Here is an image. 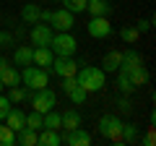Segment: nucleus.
Returning <instances> with one entry per match:
<instances>
[{
    "instance_id": "1",
    "label": "nucleus",
    "mask_w": 156,
    "mask_h": 146,
    "mask_svg": "<svg viewBox=\"0 0 156 146\" xmlns=\"http://www.w3.org/2000/svg\"><path fill=\"white\" fill-rule=\"evenodd\" d=\"M76 81H78V86H81L86 94H91V91H101L104 89L107 73L101 71V68H96V65H86L83 63V68L76 71Z\"/></svg>"
},
{
    "instance_id": "2",
    "label": "nucleus",
    "mask_w": 156,
    "mask_h": 146,
    "mask_svg": "<svg viewBox=\"0 0 156 146\" xmlns=\"http://www.w3.org/2000/svg\"><path fill=\"white\" fill-rule=\"evenodd\" d=\"M21 84L26 86L29 91H37V89H44V86H50V73L44 71V68L39 65H23L21 71Z\"/></svg>"
},
{
    "instance_id": "3",
    "label": "nucleus",
    "mask_w": 156,
    "mask_h": 146,
    "mask_svg": "<svg viewBox=\"0 0 156 146\" xmlns=\"http://www.w3.org/2000/svg\"><path fill=\"white\" fill-rule=\"evenodd\" d=\"M50 50L55 55H60V57H73L76 50H78V42H76V37L70 31H57V34H52Z\"/></svg>"
},
{
    "instance_id": "4",
    "label": "nucleus",
    "mask_w": 156,
    "mask_h": 146,
    "mask_svg": "<svg viewBox=\"0 0 156 146\" xmlns=\"http://www.w3.org/2000/svg\"><path fill=\"white\" fill-rule=\"evenodd\" d=\"M99 136L115 141V144H122V123H120V118H115V115H101L99 118Z\"/></svg>"
},
{
    "instance_id": "5",
    "label": "nucleus",
    "mask_w": 156,
    "mask_h": 146,
    "mask_svg": "<svg viewBox=\"0 0 156 146\" xmlns=\"http://www.w3.org/2000/svg\"><path fill=\"white\" fill-rule=\"evenodd\" d=\"M31 97V107L37 110V112H50V110H55V104H57V97H55V91L50 89V86H44V89H37L34 94H29Z\"/></svg>"
},
{
    "instance_id": "6",
    "label": "nucleus",
    "mask_w": 156,
    "mask_h": 146,
    "mask_svg": "<svg viewBox=\"0 0 156 146\" xmlns=\"http://www.w3.org/2000/svg\"><path fill=\"white\" fill-rule=\"evenodd\" d=\"M50 26L55 29V31H70V29L76 26V13H70L68 8H57L50 16Z\"/></svg>"
},
{
    "instance_id": "7",
    "label": "nucleus",
    "mask_w": 156,
    "mask_h": 146,
    "mask_svg": "<svg viewBox=\"0 0 156 146\" xmlns=\"http://www.w3.org/2000/svg\"><path fill=\"white\" fill-rule=\"evenodd\" d=\"M52 34H55V29H52L50 24L37 21V24L31 26V31H29V39H31V45H37V47H50Z\"/></svg>"
},
{
    "instance_id": "8",
    "label": "nucleus",
    "mask_w": 156,
    "mask_h": 146,
    "mask_svg": "<svg viewBox=\"0 0 156 146\" xmlns=\"http://www.w3.org/2000/svg\"><path fill=\"white\" fill-rule=\"evenodd\" d=\"M78 65H83V63L73 60V57H60V55H55V60H52V68H50V73H55L57 78H65V76H76Z\"/></svg>"
},
{
    "instance_id": "9",
    "label": "nucleus",
    "mask_w": 156,
    "mask_h": 146,
    "mask_svg": "<svg viewBox=\"0 0 156 146\" xmlns=\"http://www.w3.org/2000/svg\"><path fill=\"white\" fill-rule=\"evenodd\" d=\"M86 29H89V34L94 39H104V37L112 34V24H109L107 16H91V21L86 24Z\"/></svg>"
},
{
    "instance_id": "10",
    "label": "nucleus",
    "mask_w": 156,
    "mask_h": 146,
    "mask_svg": "<svg viewBox=\"0 0 156 146\" xmlns=\"http://www.w3.org/2000/svg\"><path fill=\"white\" fill-rule=\"evenodd\" d=\"M62 144H68V146H89L91 144V133L83 130L81 125H78V128H70L62 136Z\"/></svg>"
},
{
    "instance_id": "11",
    "label": "nucleus",
    "mask_w": 156,
    "mask_h": 146,
    "mask_svg": "<svg viewBox=\"0 0 156 146\" xmlns=\"http://www.w3.org/2000/svg\"><path fill=\"white\" fill-rule=\"evenodd\" d=\"M117 71L125 73V76H128V81L135 86V89L148 84V71L143 68V63H140V65H133V68H117Z\"/></svg>"
},
{
    "instance_id": "12",
    "label": "nucleus",
    "mask_w": 156,
    "mask_h": 146,
    "mask_svg": "<svg viewBox=\"0 0 156 146\" xmlns=\"http://www.w3.org/2000/svg\"><path fill=\"white\" fill-rule=\"evenodd\" d=\"M52 60H55V52H52L50 47H34L31 50V63L39 65V68H44L47 73H50V68H52Z\"/></svg>"
},
{
    "instance_id": "13",
    "label": "nucleus",
    "mask_w": 156,
    "mask_h": 146,
    "mask_svg": "<svg viewBox=\"0 0 156 146\" xmlns=\"http://www.w3.org/2000/svg\"><path fill=\"white\" fill-rule=\"evenodd\" d=\"M3 123H5L11 130H16V133H18L21 128H26V112H21L18 107H16V110L11 107V112L5 115V120H3Z\"/></svg>"
},
{
    "instance_id": "14",
    "label": "nucleus",
    "mask_w": 156,
    "mask_h": 146,
    "mask_svg": "<svg viewBox=\"0 0 156 146\" xmlns=\"http://www.w3.org/2000/svg\"><path fill=\"white\" fill-rule=\"evenodd\" d=\"M120 63H122V52L120 50H109L104 55V60H101V71L104 73H115L117 68H120Z\"/></svg>"
},
{
    "instance_id": "15",
    "label": "nucleus",
    "mask_w": 156,
    "mask_h": 146,
    "mask_svg": "<svg viewBox=\"0 0 156 146\" xmlns=\"http://www.w3.org/2000/svg\"><path fill=\"white\" fill-rule=\"evenodd\" d=\"M37 144L39 146H57V144H62V136L52 128H42L37 136Z\"/></svg>"
},
{
    "instance_id": "16",
    "label": "nucleus",
    "mask_w": 156,
    "mask_h": 146,
    "mask_svg": "<svg viewBox=\"0 0 156 146\" xmlns=\"http://www.w3.org/2000/svg\"><path fill=\"white\" fill-rule=\"evenodd\" d=\"M0 81H3V86L5 89H11V86H18L21 84V71L13 65H8L5 71H0Z\"/></svg>"
},
{
    "instance_id": "17",
    "label": "nucleus",
    "mask_w": 156,
    "mask_h": 146,
    "mask_svg": "<svg viewBox=\"0 0 156 146\" xmlns=\"http://www.w3.org/2000/svg\"><path fill=\"white\" fill-rule=\"evenodd\" d=\"M86 11H89L91 16H109L112 5H109V0H89V3H86Z\"/></svg>"
},
{
    "instance_id": "18",
    "label": "nucleus",
    "mask_w": 156,
    "mask_h": 146,
    "mask_svg": "<svg viewBox=\"0 0 156 146\" xmlns=\"http://www.w3.org/2000/svg\"><path fill=\"white\" fill-rule=\"evenodd\" d=\"M39 11H42V8H39L37 3H26V5L21 8V21L29 24V26H34V24L39 21Z\"/></svg>"
},
{
    "instance_id": "19",
    "label": "nucleus",
    "mask_w": 156,
    "mask_h": 146,
    "mask_svg": "<svg viewBox=\"0 0 156 146\" xmlns=\"http://www.w3.org/2000/svg\"><path fill=\"white\" fill-rule=\"evenodd\" d=\"M37 136H39V130H34V128H21L16 133V144H21V146H37Z\"/></svg>"
},
{
    "instance_id": "20",
    "label": "nucleus",
    "mask_w": 156,
    "mask_h": 146,
    "mask_svg": "<svg viewBox=\"0 0 156 146\" xmlns=\"http://www.w3.org/2000/svg\"><path fill=\"white\" fill-rule=\"evenodd\" d=\"M31 50L34 47H26V45H21V47H16V52H13V63L16 65H31Z\"/></svg>"
},
{
    "instance_id": "21",
    "label": "nucleus",
    "mask_w": 156,
    "mask_h": 146,
    "mask_svg": "<svg viewBox=\"0 0 156 146\" xmlns=\"http://www.w3.org/2000/svg\"><path fill=\"white\" fill-rule=\"evenodd\" d=\"M60 120H62V128L65 130L78 128V125H81V112H78V110H65V112L60 115Z\"/></svg>"
},
{
    "instance_id": "22",
    "label": "nucleus",
    "mask_w": 156,
    "mask_h": 146,
    "mask_svg": "<svg viewBox=\"0 0 156 146\" xmlns=\"http://www.w3.org/2000/svg\"><path fill=\"white\" fill-rule=\"evenodd\" d=\"M140 138V128L133 123H122V144H135Z\"/></svg>"
},
{
    "instance_id": "23",
    "label": "nucleus",
    "mask_w": 156,
    "mask_h": 146,
    "mask_svg": "<svg viewBox=\"0 0 156 146\" xmlns=\"http://www.w3.org/2000/svg\"><path fill=\"white\" fill-rule=\"evenodd\" d=\"M29 94H31V91L26 89V86H11V89H8V99H11V104H18V102H23V99H29Z\"/></svg>"
},
{
    "instance_id": "24",
    "label": "nucleus",
    "mask_w": 156,
    "mask_h": 146,
    "mask_svg": "<svg viewBox=\"0 0 156 146\" xmlns=\"http://www.w3.org/2000/svg\"><path fill=\"white\" fill-rule=\"evenodd\" d=\"M140 63H143V57L138 55V50L130 47V50L122 52V63H120V68H133V65H140Z\"/></svg>"
},
{
    "instance_id": "25",
    "label": "nucleus",
    "mask_w": 156,
    "mask_h": 146,
    "mask_svg": "<svg viewBox=\"0 0 156 146\" xmlns=\"http://www.w3.org/2000/svg\"><path fill=\"white\" fill-rule=\"evenodd\" d=\"M13 144H16V130H11L0 120V146H13Z\"/></svg>"
},
{
    "instance_id": "26",
    "label": "nucleus",
    "mask_w": 156,
    "mask_h": 146,
    "mask_svg": "<svg viewBox=\"0 0 156 146\" xmlns=\"http://www.w3.org/2000/svg\"><path fill=\"white\" fill-rule=\"evenodd\" d=\"M120 37H122L125 45H135V42L140 39V31L135 26H122V29H120Z\"/></svg>"
},
{
    "instance_id": "27",
    "label": "nucleus",
    "mask_w": 156,
    "mask_h": 146,
    "mask_svg": "<svg viewBox=\"0 0 156 146\" xmlns=\"http://www.w3.org/2000/svg\"><path fill=\"white\" fill-rule=\"evenodd\" d=\"M26 128L42 130V128H44V115L37 112V110H34V112H29V115H26Z\"/></svg>"
},
{
    "instance_id": "28",
    "label": "nucleus",
    "mask_w": 156,
    "mask_h": 146,
    "mask_svg": "<svg viewBox=\"0 0 156 146\" xmlns=\"http://www.w3.org/2000/svg\"><path fill=\"white\" fill-rule=\"evenodd\" d=\"M44 128H52V130L62 128V120H60V115H57V110H50V112H44Z\"/></svg>"
},
{
    "instance_id": "29",
    "label": "nucleus",
    "mask_w": 156,
    "mask_h": 146,
    "mask_svg": "<svg viewBox=\"0 0 156 146\" xmlns=\"http://www.w3.org/2000/svg\"><path fill=\"white\" fill-rule=\"evenodd\" d=\"M89 0H62V8H68L70 13H83Z\"/></svg>"
},
{
    "instance_id": "30",
    "label": "nucleus",
    "mask_w": 156,
    "mask_h": 146,
    "mask_svg": "<svg viewBox=\"0 0 156 146\" xmlns=\"http://www.w3.org/2000/svg\"><path fill=\"white\" fill-rule=\"evenodd\" d=\"M68 97H70V102H73V104H83V102H86V97H89V94H86V91L83 89H81V86H73V89L70 91H68Z\"/></svg>"
},
{
    "instance_id": "31",
    "label": "nucleus",
    "mask_w": 156,
    "mask_h": 146,
    "mask_svg": "<svg viewBox=\"0 0 156 146\" xmlns=\"http://www.w3.org/2000/svg\"><path fill=\"white\" fill-rule=\"evenodd\" d=\"M117 73H120V71H117ZM117 86H120V91H122V94H133V91H135V86L128 81V76H125V73H120V76H117Z\"/></svg>"
},
{
    "instance_id": "32",
    "label": "nucleus",
    "mask_w": 156,
    "mask_h": 146,
    "mask_svg": "<svg viewBox=\"0 0 156 146\" xmlns=\"http://www.w3.org/2000/svg\"><path fill=\"white\" fill-rule=\"evenodd\" d=\"M8 47H16L13 34L11 31H0V50H8Z\"/></svg>"
},
{
    "instance_id": "33",
    "label": "nucleus",
    "mask_w": 156,
    "mask_h": 146,
    "mask_svg": "<svg viewBox=\"0 0 156 146\" xmlns=\"http://www.w3.org/2000/svg\"><path fill=\"white\" fill-rule=\"evenodd\" d=\"M11 107H13V104H11V99L0 94V120H5V115L11 112Z\"/></svg>"
},
{
    "instance_id": "34",
    "label": "nucleus",
    "mask_w": 156,
    "mask_h": 146,
    "mask_svg": "<svg viewBox=\"0 0 156 146\" xmlns=\"http://www.w3.org/2000/svg\"><path fill=\"white\" fill-rule=\"evenodd\" d=\"M76 84H78V81H76V76H65V78H62V86H60V89H62V91L68 94V91H70V89H73Z\"/></svg>"
},
{
    "instance_id": "35",
    "label": "nucleus",
    "mask_w": 156,
    "mask_h": 146,
    "mask_svg": "<svg viewBox=\"0 0 156 146\" xmlns=\"http://www.w3.org/2000/svg\"><path fill=\"white\" fill-rule=\"evenodd\" d=\"M140 141V144H146V146H154V128H148V130H146V136H143V138H138Z\"/></svg>"
},
{
    "instance_id": "36",
    "label": "nucleus",
    "mask_w": 156,
    "mask_h": 146,
    "mask_svg": "<svg viewBox=\"0 0 156 146\" xmlns=\"http://www.w3.org/2000/svg\"><path fill=\"white\" fill-rule=\"evenodd\" d=\"M135 29H138L140 34H146V31H151V21H146V18H143V21H138V24H135Z\"/></svg>"
},
{
    "instance_id": "37",
    "label": "nucleus",
    "mask_w": 156,
    "mask_h": 146,
    "mask_svg": "<svg viewBox=\"0 0 156 146\" xmlns=\"http://www.w3.org/2000/svg\"><path fill=\"white\" fill-rule=\"evenodd\" d=\"M117 104H120L122 112H130V102H128V99H117Z\"/></svg>"
},
{
    "instance_id": "38",
    "label": "nucleus",
    "mask_w": 156,
    "mask_h": 146,
    "mask_svg": "<svg viewBox=\"0 0 156 146\" xmlns=\"http://www.w3.org/2000/svg\"><path fill=\"white\" fill-rule=\"evenodd\" d=\"M8 65H11V60H8V57H3V55H0V71H5Z\"/></svg>"
},
{
    "instance_id": "39",
    "label": "nucleus",
    "mask_w": 156,
    "mask_h": 146,
    "mask_svg": "<svg viewBox=\"0 0 156 146\" xmlns=\"http://www.w3.org/2000/svg\"><path fill=\"white\" fill-rule=\"evenodd\" d=\"M3 89H5V86H3V81H0V94H3Z\"/></svg>"
},
{
    "instance_id": "40",
    "label": "nucleus",
    "mask_w": 156,
    "mask_h": 146,
    "mask_svg": "<svg viewBox=\"0 0 156 146\" xmlns=\"http://www.w3.org/2000/svg\"><path fill=\"white\" fill-rule=\"evenodd\" d=\"M52 3H62V0H52Z\"/></svg>"
}]
</instances>
